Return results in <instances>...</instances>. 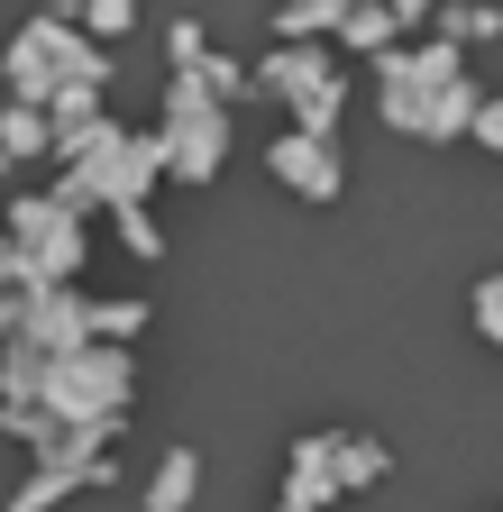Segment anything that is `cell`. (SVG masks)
<instances>
[{"mask_svg": "<svg viewBox=\"0 0 503 512\" xmlns=\"http://www.w3.org/2000/svg\"><path fill=\"white\" fill-rule=\"evenodd\" d=\"M284 174H302V192H339L330 156H311V147H284Z\"/></svg>", "mask_w": 503, "mask_h": 512, "instance_id": "cell-1", "label": "cell"}]
</instances>
